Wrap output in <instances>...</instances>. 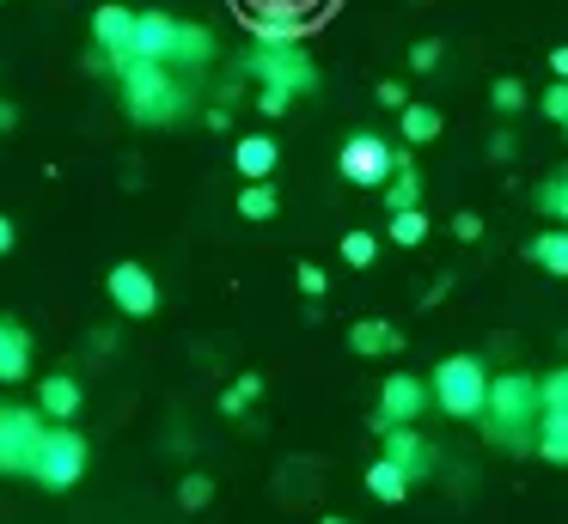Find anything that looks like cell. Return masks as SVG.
Listing matches in <instances>:
<instances>
[{"instance_id": "1", "label": "cell", "mask_w": 568, "mask_h": 524, "mask_svg": "<svg viewBox=\"0 0 568 524\" xmlns=\"http://www.w3.org/2000/svg\"><path fill=\"white\" fill-rule=\"evenodd\" d=\"M538 378L531 372H495L489 378V397H483V439L501 451H531V433H538Z\"/></svg>"}, {"instance_id": "2", "label": "cell", "mask_w": 568, "mask_h": 524, "mask_svg": "<svg viewBox=\"0 0 568 524\" xmlns=\"http://www.w3.org/2000/svg\"><path fill=\"white\" fill-rule=\"evenodd\" d=\"M116 80H123V104L141 129H165V122L190 116V85H178V73L165 68V61L129 55L123 68H116Z\"/></svg>"}, {"instance_id": "3", "label": "cell", "mask_w": 568, "mask_h": 524, "mask_svg": "<svg viewBox=\"0 0 568 524\" xmlns=\"http://www.w3.org/2000/svg\"><path fill=\"white\" fill-rule=\"evenodd\" d=\"M428 397H434V409L453 414V421H477L483 397H489V366H483L477 353H446L428 372Z\"/></svg>"}, {"instance_id": "4", "label": "cell", "mask_w": 568, "mask_h": 524, "mask_svg": "<svg viewBox=\"0 0 568 524\" xmlns=\"http://www.w3.org/2000/svg\"><path fill=\"white\" fill-rule=\"evenodd\" d=\"M80 475H87V439L68 421H50V433H43V445H38V463H31V482L50 487V494H68Z\"/></svg>"}, {"instance_id": "5", "label": "cell", "mask_w": 568, "mask_h": 524, "mask_svg": "<svg viewBox=\"0 0 568 524\" xmlns=\"http://www.w3.org/2000/svg\"><path fill=\"white\" fill-rule=\"evenodd\" d=\"M43 433H50V421H43L38 409H26V402H0V475H31Z\"/></svg>"}, {"instance_id": "6", "label": "cell", "mask_w": 568, "mask_h": 524, "mask_svg": "<svg viewBox=\"0 0 568 524\" xmlns=\"http://www.w3.org/2000/svg\"><path fill=\"white\" fill-rule=\"evenodd\" d=\"M404 165V153H397L385 134H348L343 153H336V171H343V183H355V189H385V177Z\"/></svg>"}, {"instance_id": "7", "label": "cell", "mask_w": 568, "mask_h": 524, "mask_svg": "<svg viewBox=\"0 0 568 524\" xmlns=\"http://www.w3.org/2000/svg\"><path fill=\"white\" fill-rule=\"evenodd\" d=\"M245 73L257 85H287L294 97H306V92H318V68H312V55L306 49H257L251 43V55H245Z\"/></svg>"}, {"instance_id": "8", "label": "cell", "mask_w": 568, "mask_h": 524, "mask_svg": "<svg viewBox=\"0 0 568 524\" xmlns=\"http://www.w3.org/2000/svg\"><path fill=\"white\" fill-rule=\"evenodd\" d=\"M428 378H416V372H392L379 384V414H373V433L379 427H416L422 414H428Z\"/></svg>"}, {"instance_id": "9", "label": "cell", "mask_w": 568, "mask_h": 524, "mask_svg": "<svg viewBox=\"0 0 568 524\" xmlns=\"http://www.w3.org/2000/svg\"><path fill=\"white\" fill-rule=\"evenodd\" d=\"M104 287H111V299H116V311H123V317H153V311H160V280H153L141 263H116Z\"/></svg>"}, {"instance_id": "10", "label": "cell", "mask_w": 568, "mask_h": 524, "mask_svg": "<svg viewBox=\"0 0 568 524\" xmlns=\"http://www.w3.org/2000/svg\"><path fill=\"white\" fill-rule=\"evenodd\" d=\"M379 458H392L397 470L409 475V487L434 475V445L416 433V427H379Z\"/></svg>"}, {"instance_id": "11", "label": "cell", "mask_w": 568, "mask_h": 524, "mask_svg": "<svg viewBox=\"0 0 568 524\" xmlns=\"http://www.w3.org/2000/svg\"><path fill=\"white\" fill-rule=\"evenodd\" d=\"M92 43L104 49V61H111V73H116L129 55H135V12L129 7H99V19H92Z\"/></svg>"}, {"instance_id": "12", "label": "cell", "mask_w": 568, "mask_h": 524, "mask_svg": "<svg viewBox=\"0 0 568 524\" xmlns=\"http://www.w3.org/2000/svg\"><path fill=\"white\" fill-rule=\"evenodd\" d=\"M80 409H87V390H80V378H68V372L38 378V414H43V421H74Z\"/></svg>"}, {"instance_id": "13", "label": "cell", "mask_w": 568, "mask_h": 524, "mask_svg": "<svg viewBox=\"0 0 568 524\" xmlns=\"http://www.w3.org/2000/svg\"><path fill=\"white\" fill-rule=\"evenodd\" d=\"M214 49H221V43H214L209 24H184V19H178L172 24V49H165V68H209Z\"/></svg>"}, {"instance_id": "14", "label": "cell", "mask_w": 568, "mask_h": 524, "mask_svg": "<svg viewBox=\"0 0 568 524\" xmlns=\"http://www.w3.org/2000/svg\"><path fill=\"white\" fill-rule=\"evenodd\" d=\"M31 372V336L19 329V317H0V384H19Z\"/></svg>"}, {"instance_id": "15", "label": "cell", "mask_w": 568, "mask_h": 524, "mask_svg": "<svg viewBox=\"0 0 568 524\" xmlns=\"http://www.w3.org/2000/svg\"><path fill=\"white\" fill-rule=\"evenodd\" d=\"M275 158H282V146H275L270 134H239V146H233V165H239V177H245V183L270 177V171H275Z\"/></svg>"}, {"instance_id": "16", "label": "cell", "mask_w": 568, "mask_h": 524, "mask_svg": "<svg viewBox=\"0 0 568 524\" xmlns=\"http://www.w3.org/2000/svg\"><path fill=\"white\" fill-rule=\"evenodd\" d=\"M348 348L367 353V360H379V353L404 348V329H392L385 317H361V323H348Z\"/></svg>"}, {"instance_id": "17", "label": "cell", "mask_w": 568, "mask_h": 524, "mask_svg": "<svg viewBox=\"0 0 568 524\" xmlns=\"http://www.w3.org/2000/svg\"><path fill=\"white\" fill-rule=\"evenodd\" d=\"M251 37H257V49H294L306 37V19H294V12H251Z\"/></svg>"}, {"instance_id": "18", "label": "cell", "mask_w": 568, "mask_h": 524, "mask_svg": "<svg viewBox=\"0 0 568 524\" xmlns=\"http://www.w3.org/2000/svg\"><path fill=\"white\" fill-rule=\"evenodd\" d=\"M531 451H538L544 463H562V470H568V409H538Z\"/></svg>"}, {"instance_id": "19", "label": "cell", "mask_w": 568, "mask_h": 524, "mask_svg": "<svg viewBox=\"0 0 568 524\" xmlns=\"http://www.w3.org/2000/svg\"><path fill=\"white\" fill-rule=\"evenodd\" d=\"M172 12H160V7H148V12H135V55H148V61H165V49H172Z\"/></svg>"}, {"instance_id": "20", "label": "cell", "mask_w": 568, "mask_h": 524, "mask_svg": "<svg viewBox=\"0 0 568 524\" xmlns=\"http://www.w3.org/2000/svg\"><path fill=\"white\" fill-rule=\"evenodd\" d=\"M526 256L544 268V275L568 280V226H550V232H538V238L526 244Z\"/></svg>"}, {"instance_id": "21", "label": "cell", "mask_w": 568, "mask_h": 524, "mask_svg": "<svg viewBox=\"0 0 568 524\" xmlns=\"http://www.w3.org/2000/svg\"><path fill=\"white\" fill-rule=\"evenodd\" d=\"M531 207H538V214L550 219V226H568V165H556L550 177H544L538 189H531Z\"/></svg>"}, {"instance_id": "22", "label": "cell", "mask_w": 568, "mask_h": 524, "mask_svg": "<svg viewBox=\"0 0 568 524\" xmlns=\"http://www.w3.org/2000/svg\"><path fill=\"white\" fill-rule=\"evenodd\" d=\"M397 129H404L409 146H428V141H440V110L434 104H404L397 110Z\"/></svg>"}, {"instance_id": "23", "label": "cell", "mask_w": 568, "mask_h": 524, "mask_svg": "<svg viewBox=\"0 0 568 524\" xmlns=\"http://www.w3.org/2000/svg\"><path fill=\"white\" fill-rule=\"evenodd\" d=\"M367 494L379 500V506H397V500L409 494V475L397 470L392 458H379V463H373V470H367Z\"/></svg>"}, {"instance_id": "24", "label": "cell", "mask_w": 568, "mask_h": 524, "mask_svg": "<svg viewBox=\"0 0 568 524\" xmlns=\"http://www.w3.org/2000/svg\"><path fill=\"white\" fill-rule=\"evenodd\" d=\"M385 207H392V214H404V207H422V177L409 171V158L392 171V177H385Z\"/></svg>"}, {"instance_id": "25", "label": "cell", "mask_w": 568, "mask_h": 524, "mask_svg": "<svg viewBox=\"0 0 568 524\" xmlns=\"http://www.w3.org/2000/svg\"><path fill=\"white\" fill-rule=\"evenodd\" d=\"M257 397H263V378L257 372L233 378V384L221 390V414H233V421H239V414H251V402H257Z\"/></svg>"}, {"instance_id": "26", "label": "cell", "mask_w": 568, "mask_h": 524, "mask_svg": "<svg viewBox=\"0 0 568 524\" xmlns=\"http://www.w3.org/2000/svg\"><path fill=\"white\" fill-rule=\"evenodd\" d=\"M275 207H282V202H275V189H270V183H263V177L239 189V214H245V219H270Z\"/></svg>"}, {"instance_id": "27", "label": "cell", "mask_w": 568, "mask_h": 524, "mask_svg": "<svg viewBox=\"0 0 568 524\" xmlns=\"http://www.w3.org/2000/svg\"><path fill=\"white\" fill-rule=\"evenodd\" d=\"M422 238H428V214H422V207H404V214H392V244L416 250Z\"/></svg>"}, {"instance_id": "28", "label": "cell", "mask_w": 568, "mask_h": 524, "mask_svg": "<svg viewBox=\"0 0 568 524\" xmlns=\"http://www.w3.org/2000/svg\"><path fill=\"white\" fill-rule=\"evenodd\" d=\"M489 104L501 110V116H519V110H526V80H514V73H501V80L489 85Z\"/></svg>"}, {"instance_id": "29", "label": "cell", "mask_w": 568, "mask_h": 524, "mask_svg": "<svg viewBox=\"0 0 568 524\" xmlns=\"http://www.w3.org/2000/svg\"><path fill=\"white\" fill-rule=\"evenodd\" d=\"M209 500H214V482H209L202 470H190L184 482H178V506H184V512H202Z\"/></svg>"}, {"instance_id": "30", "label": "cell", "mask_w": 568, "mask_h": 524, "mask_svg": "<svg viewBox=\"0 0 568 524\" xmlns=\"http://www.w3.org/2000/svg\"><path fill=\"white\" fill-rule=\"evenodd\" d=\"M373 256H379V238H373V232H343V263L348 268H367Z\"/></svg>"}, {"instance_id": "31", "label": "cell", "mask_w": 568, "mask_h": 524, "mask_svg": "<svg viewBox=\"0 0 568 524\" xmlns=\"http://www.w3.org/2000/svg\"><path fill=\"white\" fill-rule=\"evenodd\" d=\"M294 280H300V292H306V299H324V287H331V275H324L318 263H300Z\"/></svg>"}, {"instance_id": "32", "label": "cell", "mask_w": 568, "mask_h": 524, "mask_svg": "<svg viewBox=\"0 0 568 524\" xmlns=\"http://www.w3.org/2000/svg\"><path fill=\"white\" fill-rule=\"evenodd\" d=\"M538 110L550 122H562L568 116V80H556V85H544V97H538Z\"/></svg>"}, {"instance_id": "33", "label": "cell", "mask_w": 568, "mask_h": 524, "mask_svg": "<svg viewBox=\"0 0 568 524\" xmlns=\"http://www.w3.org/2000/svg\"><path fill=\"white\" fill-rule=\"evenodd\" d=\"M440 55H446V49L434 43V37H422V43L409 49V68H416V73H434V68H440Z\"/></svg>"}, {"instance_id": "34", "label": "cell", "mask_w": 568, "mask_h": 524, "mask_svg": "<svg viewBox=\"0 0 568 524\" xmlns=\"http://www.w3.org/2000/svg\"><path fill=\"white\" fill-rule=\"evenodd\" d=\"M287 104H294V92H287V85H263V92H257L263 116H287Z\"/></svg>"}, {"instance_id": "35", "label": "cell", "mask_w": 568, "mask_h": 524, "mask_svg": "<svg viewBox=\"0 0 568 524\" xmlns=\"http://www.w3.org/2000/svg\"><path fill=\"white\" fill-rule=\"evenodd\" d=\"M245 7H251V12H294V19H306L318 0H245Z\"/></svg>"}, {"instance_id": "36", "label": "cell", "mask_w": 568, "mask_h": 524, "mask_svg": "<svg viewBox=\"0 0 568 524\" xmlns=\"http://www.w3.org/2000/svg\"><path fill=\"white\" fill-rule=\"evenodd\" d=\"M373 97H379L385 110H404L409 104V85L404 80H379V85H373Z\"/></svg>"}, {"instance_id": "37", "label": "cell", "mask_w": 568, "mask_h": 524, "mask_svg": "<svg viewBox=\"0 0 568 524\" xmlns=\"http://www.w3.org/2000/svg\"><path fill=\"white\" fill-rule=\"evenodd\" d=\"M453 238H458V244H477V238H483V219H477V214H453Z\"/></svg>"}, {"instance_id": "38", "label": "cell", "mask_w": 568, "mask_h": 524, "mask_svg": "<svg viewBox=\"0 0 568 524\" xmlns=\"http://www.w3.org/2000/svg\"><path fill=\"white\" fill-rule=\"evenodd\" d=\"M489 153H495V158H514V153H519V141H514L507 129H495V134H489Z\"/></svg>"}, {"instance_id": "39", "label": "cell", "mask_w": 568, "mask_h": 524, "mask_svg": "<svg viewBox=\"0 0 568 524\" xmlns=\"http://www.w3.org/2000/svg\"><path fill=\"white\" fill-rule=\"evenodd\" d=\"M550 73H556V80H568V43L550 49Z\"/></svg>"}, {"instance_id": "40", "label": "cell", "mask_w": 568, "mask_h": 524, "mask_svg": "<svg viewBox=\"0 0 568 524\" xmlns=\"http://www.w3.org/2000/svg\"><path fill=\"white\" fill-rule=\"evenodd\" d=\"M446 292H453V275H440V280H434V287H428V292H422V299H428V305H440Z\"/></svg>"}, {"instance_id": "41", "label": "cell", "mask_w": 568, "mask_h": 524, "mask_svg": "<svg viewBox=\"0 0 568 524\" xmlns=\"http://www.w3.org/2000/svg\"><path fill=\"white\" fill-rule=\"evenodd\" d=\"M13 238H19V232H13V219H7V214H0V256H7V250H13Z\"/></svg>"}, {"instance_id": "42", "label": "cell", "mask_w": 568, "mask_h": 524, "mask_svg": "<svg viewBox=\"0 0 568 524\" xmlns=\"http://www.w3.org/2000/svg\"><path fill=\"white\" fill-rule=\"evenodd\" d=\"M13 122H19V110L7 104V97H0V134H13Z\"/></svg>"}, {"instance_id": "43", "label": "cell", "mask_w": 568, "mask_h": 524, "mask_svg": "<svg viewBox=\"0 0 568 524\" xmlns=\"http://www.w3.org/2000/svg\"><path fill=\"white\" fill-rule=\"evenodd\" d=\"M318 524H355V518H343V512H324V518Z\"/></svg>"}, {"instance_id": "44", "label": "cell", "mask_w": 568, "mask_h": 524, "mask_svg": "<svg viewBox=\"0 0 568 524\" xmlns=\"http://www.w3.org/2000/svg\"><path fill=\"white\" fill-rule=\"evenodd\" d=\"M556 129H562V134H568V116H562V122H556Z\"/></svg>"}]
</instances>
